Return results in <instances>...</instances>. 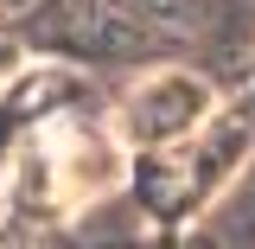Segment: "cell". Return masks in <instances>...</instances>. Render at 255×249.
<instances>
[{
    "label": "cell",
    "instance_id": "cell-1",
    "mask_svg": "<svg viewBox=\"0 0 255 249\" xmlns=\"http://www.w3.org/2000/svg\"><path fill=\"white\" fill-rule=\"evenodd\" d=\"M128 154L134 147L115 134V122L51 115L6 154V205L38 224L77 218L83 205H96L128 179Z\"/></svg>",
    "mask_w": 255,
    "mask_h": 249
},
{
    "label": "cell",
    "instance_id": "cell-2",
    "mask_svg": "<svg viewBox=\"0 0 255 249\" xmlns=\"http://www.w3.org/2000/svg\"><path fill=\"white\" fill-rule=\"evenodd\" d=\"M109 122H115V134L128 147H185V141L211 134L217 90L198 70H147V77L128 83V96L115 102Z\"/></svg>",
    "mask_w": 255,
    "mask_h": 249
},
{
    "label": "cell",
    "instance_id": "cell-3",
    "mask_svg": "<svg viewBox=\"0 0 255 249\" xmlns=\"http://www.w3.org/2000/svg\"><path fill=\"white\" fill-rule=\"evenodd\" d=\"M6 6H26V0H0V13H6Z\"/></svg>",
    "mask_w": 255,
    "mask_h": 249
}]
</instances>
